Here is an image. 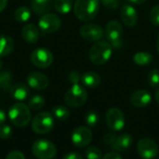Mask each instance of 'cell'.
<instances>
[{
    "instance_id": "6da1fadb",
    "label": "cell",
    "mask_w": 159,
    "mask_h": 159,
    "mask_svg": "<svg viewBox=\"0 0 159 159\" xmlns=\"http://www.w3.org/2000/svg\"><path fill=\"white\" fill-rule=\"evenodd\" d=\"M99 0H75L74 12L77 19L82 21L92 20L99 12Z\"/></svg>"
},
{
    "instance_id": "7a4b0ae2",
    "label": "cell",
    "mask_w": 159,
    "mask_h": 159,
    "mask_svg": "<svg viewBox=\"0 0 159 159\" xmlns=\"http://www.w3.org/2000/svg\"><path fill=\"white\" fill-rule=\"evenodd\" d=\"M113 52V47L108 41H98L89 49V60L96 65H102L107 62Z\"/></svg>"
},
{
    "instance_id": "3957f363",
    "label": "cell",
    "mask_w": 159,
    "mask_h": 159,
    "mask_svg": "<svg viewBox=\"0 0 159 159\" xmlns=\"http://www.w3.org/2000/svg\"><path fill=\"white\" fill-rule=\"evenodd\" d=\"M8 117L16 127H26L31 121L30 108L22 102L14 103L8 110Z\"/></svg>"
},
{
    "instance_id": "277c9868",
    "label": "cell",
    "mask_w": 159,
    "mask_h": 159,
    "mask_svg": "<svg viewBox=\"0 0 159 159\" xmlns=\"http://www.w3.org/2000/svg\"><path fill=\"white\" fill-rule=\"evenodd\" d=\"M88 100V92L86 89L79 85H73L64 95V102L70 107H79L82 106Z\"/></svg>"
},
{
    "instance_id": "5b68a950",
    "label": "cell",
    "mask_w": 159,
    "mask_h": 159,
    "mask_svg": "<svg viewBox=\"0 0 159 159\" xmlns=\"http://www.w3.org/2000/svg\"><path fill=\"white\" fill-rule=\"evenodd\" d=\"M32 153L37 159H53L57 155V148L51 142L39 139L33 143Z\"/></svg>"
},
{
    "instance_id": "8992f818",
    "label": "cell",
    "mask_w": 159,
    "mask_h": 159,
    "mask_svg": "<svg viewBox=\"0 0 159 159\" xmlns=\"http://www.w3.org/2000/svg\"><path fill=\"white\" fill-rule=\"evenodd\" d=\"M54 127V117L48 112L37 114L32 121V129L37 134H47Z\"/></svg>"
},
{
    "instance_id": "52a82bcc",
    "label": "cell",
    "mask_w": 159,
    "mask_h": 159,
    "mask_svg": "<svg viewBox=\"0 0 159 159\" xmlns=\"http://www.w3.org/2000/svg\"><path fill=\"white\" fill-rule=\"evenodd\" d=\"M104 35L113 48H119L123 46V27L118 20H113L107 23L105 27Z\"/></svg>"
},
{
    "instance_id": "ba28073f",
    "label": "cell",
    "mask_w": 159,
    "mask_h": 159,
    "mask_svg": "<svg viewBox=\"0 0 159 159\" xmlns=\"http://www.w3.org/2000/svg\"><path fill=\"white\" fill-rule=\"evenodd\" d=\"M104 143L112 149L116 151H123L131 146L133 138L128 133L116 135L115 133H107L104 136Z\"/></svg>"
},
{
    "instance_id": "9c48e42d",
    "label": "cell",
    "mask_w": 159,
    "mask_h": 159,
    "mask_svg": "<svg viewBox=\"0 0 159 159\" xmlns=\"http://www.w3.org/2000/svg\"><path fill=\"white\" fill-rule=\"evenodd\" d=\"M107 127L114 131H120L125 127L124 113L117 107L110 108L105 115Z\"/></svg>"
},
{
    "instance_id": "30bf717a",
    "label": "cell",
    "mask_w": 159,
    "mask_h": 159,
    "mask_svg": "<svg viewBox=\"0 0 159 159\" xmlns=\"http://www.w3.org/2000/svg\"><path fill=\"white\" fill-rule=\"evenodd\" d=\"M137 152L143 159H153L158 155L159 147L154 140L143 138L138 142Z\"/></svg>"
},
{
    "instance_id": "8fae6325",
    "label": "cell",
    "mask_w": 159,
    "mask_h": 159,
    "mask_svg": "<svg viewBox=\"0 0 159 159\" xmlns=\"http://www.w3.org/2000/svg\"><path fill=\"white\" fill-rule=\"evenodd\" d=\"M61 25V18L54 13H46L41 16L38 21L40 30L45 34H51L57 32Z\"/></svg>"
},
{
    "instance_id": "7c38bea8",
    "label": "cell",
    "mask_w": 159,
    "mask_h": 159,
    "mask_svg": "<svg viewBox=\"0 0 159 159\" xmlns=\"http://www.w3.org/2000/svg\"><path fill=\"white\" fill-rule=\"evenodd\" d=\"M31 61L38 68H48L53 62V54L48 48H39L32 52Z\"/></svg>"
},
{
    "instance_id": "4fadbf2b",
    "label": "cell",
    "mask_w": 159,
    "mask_h": 159,
    "mask_svg": "<svg viewBox=\"0 0 159 159\" xmlns=\"http://www.w3.org/2000/svg\"><path fill=\"white\" fill-rule=\"evenodd\" d=\"M92 141V132L89 128L85 126H80L75 129L72 133L73 143L79 148L88 146Z\"/></svg>"
},
{
    "instance_id": "5bb4252c",
    "label": "cell",
    "mask_w": 159,
    "mask_h": 159,
    "mask_svg": "<svg viewBox=\"0 0 159 159\" xmlns=\"http://www.w3.org/2000/svg\"><path fill=\"white\" fill-rule=\"evenodd\" d=\"M80 35L87 41L98 42L103 37L104 33L102 28L95 23H86L79 30Z\"/></svg>"
},
{
    "instance_id": "9a60e30c",
    "label": "cell",
    "mask_w": 159,
    "mask_h": 159,
    "mask_svg": "<svg viewBox=\"0 0 159 159\" xmlns=\"http://www.w3.org/2000/svg\"><path fill=\"white\" fill-rule=\"evenodd\" d=\"M27 84L35 90H44L48 88L49 81L47 75L39 72H33L27 76Z\"/></svg>"
},
{
    "instance_id": "2e32d148",
    "label": "cell",
    "mask_w": 159,
    "mask_h": 159,
    "mask_svg": "<svg viewBox=\"0 0 159 159\" xmlns=\"http://www.w3.org/2000/svg\"><path fill=\"white\" fill-rule=\"evenodd\" d=\"M152 102V95L146 89H138L135 90L130 95V102L134 107L143 108L150 104Z\"/></svg>"
},
{
    "instance_id": "e0dca14e",
    "label": "cell",
    "mask_w": 159,
    "mask_h": 159,
    "mask_svg": "<svg viewBox=\"0 0 159 159\" xmlns=\"http://www.w3.org/2000/svg\"><path fill=\"white\" fill-rule=\"evenodd\" d=\"M120 17L124 24L129 27L136 25L139 19L136 8L129 4H125L122 7L120 10Z\"/></svg>"
},
{
    "instance_id": "ac0fdd59",
    "label": "cell",
    "mask_w": 159,
    "mask_h": 159,
    "mask_svg": "<svg viewBox=\"0 0 159 159\" xmlns=\"http://www.w3.org/2000/svg\"><path fill=\"white\" fill-rule=\"evenodd\" d=\"M21 36L23 39L31 44H34L37 42L39 37V30L38 28L32 23H28L23 26L21 30Z\"/></svg>"
},
{
    "instance_id": "d6986e66",
    "label": "cell",
    "mask_w": 159,
    "mask_h": 159,
    "mask_svg": "<svg viewBox=\"0 0 159 159\" xmlns=\"http://www.w3.org/2000/svg\"><path fill=\"white\" fill-rule=\"evenodd\" d=\"M10 94L12 96V98H14L17 101H24L28 98L29 96V88L22 84V83H17L15 85H13L10 88Z\"/></svg>"
},
{
    "instance_id": "ffe728a7",
    "label": "cell",
    "mask_w": 159,
    "mask_h": 159,
    "mask_svg": "<svg viewBox=\"0 0 159 159\" xmlns=\"http://www.w3.org/2000/svg\"><path fill=\"white\" fill-rule=\"evenodd\" d=\"M53 4V0H31V8L34 13L44 15L48 13Z\"/></svg>"
},
{
    "instance_id": "44dd1931",
    "label": "cell",
    "mask_w": 159,
    "mask_h": 159,
    "mask_svg": "<svg viewBox=\"0 0 159 159\" xmlns=\"http://www.w3.org/2000/svg\"><path fill=\"white\" fill-rule=\"evenodd\" d=\"M82 84L89 89H95L101 84V77L95 72H87L81 76Z\"/></svg>"
},
{
    "instance_id": "7402d4cb",
    "label": "cell",
    "mask_w": 159,
    "mask_h": 159,
    "mask_svg": "<svg viewBox=\"0 0 159 159\" xmlns=\"http://www.w3.org/2000/svg\"><path fill=\"white\" fill-rule=\"evenodd\" d=\"M14 48L13 39L6 34H0V58L7 56Z\"/></svg>"
},
{
    "instance_id": "603a6c76",
    "label": "cell",
    "mask_w": 159,
    "mask_h": 159,
    "mask_svg": "<svg viewBox=\"0 0 159 159\" xmlns=\"http://www.w3.org/2000/svg\"><path fill=\"white\" fill-rule=\"evenodd\" d=\"M153 60H154L153 55L146 51H139L133 55V61L135 64L139 66L148 65L153 61Z\"/></svg>"
},
{
    "instance_id": "cb8c5ba5",
    "label": "cell",
    "mask_w": 159,
    "mask_h": 159,
    "mask_svg": "<svg viewBox=\"0 0 159 159\" xmlns=\"http://www.w3.org/2000/svg\"><path fill=\"white\" fill-rule=\"evenodd\" d=\"M54 8L61 14H67L73 8V0H54Z\"/></svg>"
},
{
    "instance_id": "d4e9b609",
    "label": "cell",
    "mask_w": 159,
    "mask_h": 159,
    "mask_svg": "<svg viewBox=\"0 0 159 159\" xmlns=\"http://www.w3.org/2000/svg\"><path fill=\"white\" fill-rule=\"evenodd\" d=\"M14 18L20 23L27 22L31 18V10L27 7H19L14 11Z\"/></svg>"
},
{
    "instance_id": "484cf974",
    "label": "cell",
    "mask_w": 159,
    "mask_h": 159,
    "mask_svg": "<svg viewBox=\"0 0 159 159\" xmlns=\"http://www.w3.org/2000/svg\"><path fill=\"white\" fill-rule=\"evenodd\" d=\"M52 116L60 121H64L70 116V111L63 105H57L52 108Z\"/></svg>"
},
{
    "instance_id": "4316f807",
    "label": "cell",
    "mask_w": 159,
    "mask_h": 159,
    "mask_svg": "<svg viewBox=\"0 0 159 159\" xmlns=\"http://www.w3.org/2000/svg\"><path fill=\"white\" fill-rule=\"evenodd\" d=\"M12 81V74L9 71L0 72V89L7 90L10 89Z\"/></svg>"
},
{
    "instance_id": "83f0119b",
    "label": "cell",
    "mask_w": 159,
    "mask_h": 159,
    "mask_svg": "<svg viewBox=\"0 0 159 159\" xmlns=\"http://www.w3.org/2000/svg\"><path fill=\"white\" fill-rule=\"evenodd\" d=\"M44 105H45V99L41 95H34L29 99L28 106L30 109L34 111L40 110L41 108H43Z\"/></svg>"
},
{
    "instance_id": "f1b7e54d",
    "label": "cell",
    "mask_w": 159,
    "mask_h": 159,
    "mask_svg": "<svg viewBox=\"0 0 159 159\" xmlns=\"http://www.w3.org/2000/svg\"><path fill=\"white\" fill-rule=\"evenodd\" d=\"M87 159H102V151L96 146H89L85 152Z\"/></svg>"
},
{
    "instance_id": "f546056e",
    "label": "cell",
    "mask_w": 159,
    "mask_h": 159,
    "mask_svg": "<svg viewBox=\"0 0 159 159\" xmlns=\"http://www.w3.org/2000/svg\"><path fill=\"white\" fill-rule=\"evenodd\" d=\"M148 83L151 87L157 88L159 86V70L158 69H154L152 70L147 76Z\"/></svg>"
},
{
    "instance_id": "4dcf8cb0",
    "label": "cell",
    "mask_w": 159,
    "mask_h": 159,
    "mask_svg": "<svg viewBox=\"0 0 159 159\" xmlns=\"http://www.w3.org/2000/svg\"><path fill=\"white\" fill-rule=\"evenodd\" d=\"M85 120H86V123L89 127H94L97 125V123L99 121V116L96 112L90 111L86 115Z\"/></svg>"
},
{
    "instance_id": "1f68e13d",
    "label": "cell",
    "mask_w": 159,
    "mask_h": 159,
    "mask_svg": "<svg viewBox=\"0 0 159 159\" xmlns=\"http://www.w3.org/2000/svg\"><path fill=\"white\" fill-rule=\"evenodd\" d=\"M149 17H150V21L152 22V24L156 26H159V4L152 7Z\"/></svg>"
},
{
    "instance_id": "d6a6232c",
    "label": "cell",
    "mask_w": 159,
    "mask_h": 159,
    "mask_svg": "<svg viewBox=\"0 0 159 159\" xmlns=\"http://www.w3.org/2000/svg\"><path fill=\"white\" fill-rule=\"evenodd\" d=\"M12 135V129L9 125L3 124L0 125V139L2 140H7Z\"/></svg>"
},
{
    "instance_id": "836d02e7",
    "label": "cell",
    "mask_w": 159,
    "mask_h": 159,
    "mask_svg": "<svg viewBox=\"0 0 159 159\" xmlns=\"http://www.w3.org/2000/svg\"><path fill=\"white\" fill-rule=\"evenodd\" d=\"M102 2L108 9H116L120 5L119 0H102Z\"/></svg>"
},
{
    "instance_id": "e575fe53",
    "label": "cell",
    "mask_w": 159,
    "mask_h": 159,
    "mask_svg": "<svg viewBox=\"0 0 159 159\" xmlns=\"http://www.w3.org/2000/svg\"><path fill=\"white\" fill-rule=\"evenodd\" d=\"M6 159H25V157L20 151L14 150L7 154V156L6 157Z\"/></svg>"
},
{
    "instance_id": "d590c367",
    "label": "cell",
    "mask_w": 159,
    "mask_h": 159,
    "mask_svg": "<svg viewBox=\"0 0 159 159\" xmlns=\"http://www.w3.org/2000/svg\"><path fill=\"white\" fill-rule=\"evenodd\" d=\"M80 80H81V76H80V75H79L78 72H76V71H72V72L69 74V81H70L73 85L78 84Z\"/></svg>"
},
{
    "instance_id": "8d00e7d4",
    "label": "cell",
    "mask_w": 159,
    "mask_h": 159,
    "mask_svg": "<svg viewBox=\"0 0 159 159\" xmlns=\"http://www.w3.org/2000/svg\"><path fill=\"white\" fill-rule=\"evenodd\" d=\"M62 159H83L82 156L77 152H71L64 156Z\"/></svg>"
},
{
    "instance_id": "74e56055",
    "label": "cell",
    "mask_w": 159,
    "mask_h": 159,
    "mask_svg": "<svg viewBox=\"0 0 159 159\" xmlns=\"http://www.w3.org/2000/svg\"><path fill=\"white\" fill-rule=\"evenodd\" d=\"M102 159H123L122 157L118 154V153H116V152H111V153H108L106 154L103 157Z\"/></svg>"
},
{
    "instance_id": "f35d334b",
    "label": "cell",
    "mask_w": 159,
    "mask_h": 159,
    "mask_svg": "<svg viewBox=\"0 0 159 159\" xmlns=\"http://www.w3.org/2000/svg\"><path fill=\"white\" fill-rule=\"evenodd\" d=\"M7 120V115H6V112L2 109H0V125H3L5 124Z\"/></svg>"
},
{
    "instance_id": "ab89813d",
    "label": "cell",
    "mask_w": 159,
    "mask_h": 159,
    "mask_svg": "<svg viewBox=\"0 0 159 159\" xmlns=\"http://www.w3.org/2000/svg\"><path fill=\"white\" fill-rule=\"evenodd\" d=\"M7 5V0H0V12L3 11Z\"/></svg>"
},
{
    "instance_id": "60d3db41",
    "label": "cell",
    "mask_w": 159,
    "mask_h": 159,
    "mask_svg": "<svg viewBox=\"0 0 159 159\" xmlns=\"http://www.w3.org/2000/svg\"><path fill=\"white\" fill-rule=\"evenodd\" d=\"M130 3H132V4H134V5H141V4H143V3H144L146 0H129Z\"/></svg>"
},
{
    "instance_id": "b9f144b4",
    "label": "cell",
    "mask_w": 159,
    "mask_h": 159,
    "mask_svg": "<svg viewBox=\"0 0 159 159\" xmlns=\"http://www.w3.org/2000/svg\"><path fill=\"white\" fill-rule=\"evenodd\" d=\"M155 98H156V101L159 104V89L156 91V95H155Z\"/></svg>"
},
{
    "instance_id": "7bdbcfd3",
    "label": "cell",
    "mask_w": 159,
    "mask_h": 159,
    "mask_svg": "<svg viewBox=\"0 0 159 159\" xmlns=\"http://www.w3.org/2000/svg\"><path fill=\"white\" fill-rule=\"evenodd\" d=\"M157 51L159 52V34L158 37H157Z\"/></svg>"
},
{
    "instance_id": "ee69618b",
    "label": "cell",
    "mask_w": 159,
    "mask_h": 159,
    "mask_svg": "<svg viewBox=\"0 0 159 159\" xmlns=\"http://www.w3.org/2000/svg\"><path fill=\"white\" fill-rule=\"evenodd\" d=\"M2 67H3V61H2L0 60V69H1Z\"/></svg>"
},
{
    "instance_id": "f6af8a7d",
    "label": "cell",
    "mask_w": 159,
    "mask_h": 159,
    "mask_svg": "<svg viewBox=\"0 0 159 159\" xmlns=\"http://www.w3.org/2000/svg\"><path fill=\"white\" fill-rule=\"evenodd\" d=\"M153 159H157V158H153Z\"/></svg>"
}]
</instances>
